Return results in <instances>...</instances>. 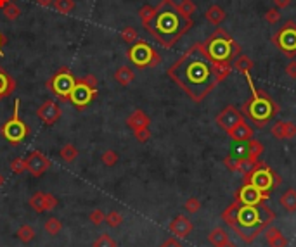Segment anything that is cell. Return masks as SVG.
I'll use <instances>...</instances> for the list:
<instances>
[{
	"label": "cell",
	"instance_id": "cell-17",
	"mask_svg": "<svg viewBox=\"0 0 296 247\" xmlns=\"http://www.w3.org/2000/svg\"><path fill=\"white\" fill-rule=\"evenodd\" d=\"M270 132L277 140H291L296 137V125L293 121H277L272 125Z\"/></svg>",
	"mask_w": 296,
	"mask_h": 247
},
{
	"label": "cell",
	"instance_id": "cell-1",
	"mask_svg": "<svg viewBox=\"0 0 296 247\" xmlns=\"http://www.w3.org/2000/svg\"><path fill=\"white\" fill-rule=\"evenodd\" d=\"M168 76L191 97L192 102H201L222 82L218 66L209 59L201 42L194 43L168 67Z\"/></svg>",
	"mask_w": 296,
	"mask_h": 247
},
{
	"label": "cell",
	"instance_id": "cell-44",
	"mask_svg": "<svg viewBox=\"0 0 296 247\" xmlns=\"http://www.w3.org/2000/svg\"><path fill=\"white\" fill-rule=\"evenodd\" d=\"M265 21L269 24H277L280 21V12L279 9H269L265 12Z\"/></svg>",
	"mask_w": 296,
	"mask_h": 247
},
{
	"label": "cell",
	"instance_id": "cell-33",
	"mask_svg": "<svg viewBox=\"0 0 296 247\" xmlns=\"http://www.w3.org/2000/svg\"><path fill=\"white\" fill-rule=\"evenodd\" d=\"M30 208L35 213H45L44 209V192H35L30 199Z\"/></svg>",
	"mask_w": 296,
	"mask_h": 247
},
{
	"label": "cell",
	"instance_id": "cell-28",
	"mask_svg": "<svg viewBox=\"0 0 296 247\" xmlns=\"http://www.w3.org/2000/svg\"><path fill=\"white\" fill-rule=\"evenodd\" d=\"M208 240H209V244H211V246L218 247L220 244H224V242H227V240H229V233H227L224 228H215V230L209 231Z\"/></svg>",
	"mask_w": 296,
	"mask_h": 247
},
{
	"label": "cell",
	"instance_id": "cell-6",
	"mask_svg": "<svg viewBox=\"0 0 296 247\" xmlns=\"http://www.w3.org/2000/svg\"><path fill=\"white\" fill-rule=\"evenodd\" d=\"M244 183H251L261 192L270 194L280 185V177L267 163L257 161V165L244 175Z\"/></svg>",
	"mask_w": 296,
	"mask_h": 247
},
{
	"label": "cell",
	"instance_id": "cell-25",
	"mask_svg": "<svg viewBox=\"0 0 296 247\" xmlns=\"http://www.w3.org/2000/svg\"><path fill=\"white\" fill-rule=\"evenodd\" d=\"M279 204L288 213L296 211V190L295 188H288V190L279 197Z\"/></svg>",
	"mask_w": 296,
	"mask_h": 247
},
{
	"label": "cell",
	"instance_id": "cell-23",
	"mask_svg": "<svg viewBox=\"0 0 296 247\" xmlns=\"http://www.w3.org/2000/svg\"><path fill=\"white\" fill-rule=\"evenodd\" d=\"M205 17L206 21H208L209 24H213V26H218V24L222 23V21L225 19V11L220 7V5H209L208 9H206L205 12Z\"/></svg>",
	"mask_w": 296,
	"mask_h": 247
},
{
	"label": "cell",
	"instance_id": "cell-52",
	"mask_svg": "<svg viewBox=\"0 0 296 247\" xmlns=\"http://www.w3.org/2000/svg\"><path fill=\"white\" fill-rule=\"evenodd\" d=\"M5 43H7V38H5L4 33H0V54H2V47H4Z\"/></svg>",
	"mask_w": 296,
	"mask_h": 247
},
{
	"label": "cell",
	"instance_id": "cell-8",
	"mask_svg": "<svg viewBox=\"0 0 296 247\" xmlns=\"http://www.w3.org/2000/svg\"><path fill=\"white\" fill-rule=\"evenodd\" d=\"M19 104H21L19 100L14 102V113H12V116L4 123V125L0 126V135H2L11 145H19L21 142L30 135V132H32L30 126L21 119Z\"/></svg>",
	"mask_w": 296,
	"mask_h": 247
},
{
	"label": "cell",
	"instance_id": "cell-11",
	"mask_svg": "<svg viewBox=\"0 0 296 247\" xmlns=\"http://www.w3.org/2000/svg\"><path fill=\"white\" fill-rule=\"evenodd\" d=\"M270 199V194L261 192L260 188H257L251 183H244L236 190L234 194V200L241 202V204H248V206H257L261 204V202H267Z\"/></svg>",
	"mask_w": 296,
	"mask_h": 247
},
{
	"label": "cell",
	"instance_id": "cell-9",
	"mask_svg": "<svg viewBox=\"0 0 296 247\" xmlns=\"http://www.w3.org/2000/svg\"><path fill=\"white\" fill-rule=\"evenodd\" d=\"M76 83V78L68 67H61L55 75H52L47 82V88L59 99L61 102H70L73 86Z\"/></svg>",
	"mask_w": 296,
	"mask_h": 247
},
{
	"label": "cell",
	"instance_id": "cell-15",
	"mask_svg": "<svg viewBox=\"0 0 296 247\" xmlns=\"http://www.w3.org/2000/svg\"><path fill=\"white\" fill-rule=\"evenodd\" d=\"M52 166L51 159L45 154H42L40 150H33L30 152L26 159V171H30L33 177H42L45 171Z\"/></svg>",
	"mask_w": 296,
	"mask_h": 247
},
{
	"label": "cell",
	"instance_id": "cell-18",
	"mask_svg": "<svg viewBox=\"0 0 296 247\" xmlns=\"http://www.w3.org/2000/svg\"><path fill=\"white\" fill-rule=\"evenodd\" d=\"M125 123H126V126L132 130V132H135V130H140V128H149L151 119L142 109H135L134 113L126 118Z\"/></svg>",
	"mask_w": 296,
	"mask_h": 247
},
{
	"label": "cell",
	"instance_id": "cell-16",
	"mask_svg": "<svg viewBox=\"0 0 296 247\" xmlns=\"http://www.w3.org/2000/svg\"><path fill=\"white\" fill-rule=\"evenodd\" d=\"M192 228H194L192 221L184 214L175 216L174 221H170V225H168V230H170L172 233H174V237H177V239H186V237H189Z\"/></svg>",
	"mask_w": 296,
	"mask_h": 247
},
{
	"label": "cell",
	"instance_id": "cell-42",
	"mask_svg": "<svg viewBox=\"0 0 296 247\" xmlns=\"http://www.w3.org/2000/svg\"><path fill=\"white\" fill-rule=\"evenodd\" d=\"M57 204H59V200H57V197H55L54 194L44 192V209L45 211H52V209L57 208Z\"/></svg>",
	"mask_w": 296,
	"mask_h": 247
},
{
	"label": "cell",
	"instance_id": "cell-19",
	"mask_svg": "<svg viewBox=\"0 0 296 247\" xmlns=\"http://www.w3.org/2000/svg\"><path fill=\"white\" fill-rule=\"evenodd\" d=\"M227 135H229L234 142H241V144H244V142L253 138V128L246 121H241L239 125L234 126L230 132H227Z\"/></svg>",
	"mask_w": 296,
	"mask_h": 247
},
{
	"label": "cell",
	"instance_id": "cell-27",
	"mask_svg": "<svg viewBox=\"0 0 296 247\" xmlns=\"http://www.w3.org/2000/svg\"><path fill=\"white\" fill-rule=\"evenodd\" d=\"M16 235L23 244H30L36 237V231L32 225H21L19 230L16 231Z\"/></svg>",
	"mask_w": 296,
	"mask_h": 247
},
{
	"label": "cell",
	"instance_id": "cell-41",
	"mask_svg": "<svg viewBox=\"0 0 296 247\" xmlns=\"http://www.w3.org/2000/svg\"><path fill=\"white\" fill-rule=\"evenodd\" d=\"M178 9H180L182 12H184V14H186V16H192L194 12H196V4H194V0H182L180 4H178Z\"/></svg>",
	"mask_w": 296,
	"mask_h": 247
},
{
	"label": "cell",
	"instance_id": "cell-47",
	"mask_svg": "<svg viewBox=\"0 0 296 247\" xmlns=\"http://www.w3.org/2000/svg\"><path fill=\"white\" fill-rule=\"evenodd\" d=\"M82 80H83V82H85V83H87L88 86H90L92 90H99V82H97V78H95V75L88 73V75H85Z\"/></svg>",
	"mask_w": 296,
	"mask_h": 247
},
{
	"label": "cell",
	"instance_id": "cell-29",
	"mask_svg": "<svg viewBox=\"0 0 296 247\" xmlns=\"http://www.w3.org/2000/svg\"><path fill=\"white\" fill-rule=\"evenodd\" d=\"M78 149H76L75 145L73 144H66V145H63V147H61V150H59V156L63 157L64 161L66 163H73L76 159V157H78Z\"/></svg>",
	"mask_w": 296,
	"mask_h": 247
},
{
	"label": "cell",
	"instance_id": "cell-26",
	"mask_svg": "<svg viewBox=\"0 0 296 247\" xmlns=\"http://www.w3.org/2000/svg\"><path fill=\"white\" fill-rule=\"evenodd\" d=\"M246 144H248V145H246V157L257 163L258 157H260L261 152H263V144H261V142H258L257 138H251V140H248Z\"/></svg>",
	"mask_w": 296,
	"mask_h": 247
},
{
	"label": "cell",
	"instance_id": "cell-53",
	"mask_svg": "<svg viewBox=\"0 0 296 247\" xmlns=\"http://www.w3.org/2000/svg\"><path fill=\"white\" fill-rule=\"evenodd\" d=\"M218 247H237L236 244L234 242H230V240H227V242H224V244H220Z\"/></svg>",
	"mask_w": 296,
	"mask_h": 247
},
{
	"label": "cell",
	"instance_id": "cell-10",
	"mask_svg": "<svg viewBox=\"0 0 296 247\" xmlns=\"http://www.w3.org/2000/svg\"><path fill=\"white\" fill-rule=\"evenodd\" d=\"M272 42L279 49L284 57L295 59L296 57V23L295 21H286L284 26L272 36Z\"/></svg>",
	"mask_w": 296,
	"mask_h": 247
},
{
	"label": "cell",
	"instance_id": "cell-50",
	"mask_svg": "<svg viewBox=\"0 0 296 247\" xmlns=\"http://www.w3.org/2000/svg\"><path fill=\"white\" fill-rule=\"evenodd\" d=\"M274 2H276L277 9H286L291 5V0H274Z\"/></svg>",
	"mask_w": 296,
	"mask_h": 247
},
{
	"label": "cell",
	"instance_id": "cell-39",
	"mask_svg": "<svg viewBox=\"0 0 296 247\" xmlns=\"http://www.w3.org/2000/svg\"><path fill=\"white\" fill-rule=\"evenodd\" d=\"M11 171L14 175H21V173L26 171V159L23 157H16V159H12L11 161Z\"/></svg>",
	"mask_w": 296,
	"mask_h": 247
},
{
	"label": "cell",
	"instance_id": "cell-36",
	"mask_svg": "<svg viewBox=\"0 0 296 247\" xmlns=\"http://www.w3.org/2000/svg\"><path fill=\"white\" fill-rule=\"evenodd\" d=\"M92 247H118V244H116V240L113 239L111 235L103 233V235H99L97 239L94 240Z\"/></svg>",
	"mask_w": 296,
	"mask_h": 247
},
{
	"label": "cell",
	"instance_id": "cell-48",
	"mask_svg": "<svg viewBox=\"0 0 296 247\" xmlns=\"http://www.w3.org/2000/svg\"><path fill=\"white\" fill-rule=\"evenodd\" d=\"M159 247H184V246H182L177 237H170V239H166Z\"/></svg>",
	"mask_w": 296,
	"mask_h": 247
},
{
	"label": "cell",
	"instance_id": "cell-34",
	"mask_svg": "<svg viewBox=\"0 0 296 247\" xmlns=\"http://www.w3.org/2000/svg\"><path fill=\"white\" fill-rule=\"evenodd\" d=\"M2 11H4V16L7 17L9 21H16L17 17L21 16V9H19V5L14 4V2H9V4L5 5L4 9H2Z\"/></svg>",
	"mask_w": 296,
	"mask_h": 247
},
{
	"label": "cell",
	"instance_id": "cell-38",
	"mask_svg": "<svg viewBox=\"0 0 296 247\" xmlns=\"http://www.w3.org/2000/svg\"><path fill=\"white\" fill-rule=\"evenodd\" d=\"M137 38H139L137 30H135L134 26L123 28V32H122V40H123V42H126V43H135V42H137Z\"/></svg>",
	"mask_w": 296,
	"mask_h": 247
},
{
	"label": "cell",
	"instance_id": "cell-22",
	"mask_svg": "<svg viewBox=\"0 0 296 247\" xmlns=\"http://www.w3.org/2000/svg\"><path fill=\"white\" fill-rule=\"evenodd\" d=\"M255 67V63L249 55L246 54H239L236 59L232 61V69H236L239 75L246 76V75H251V69Z\"/></svg>",
	"mask_w": 296,
	"mask_h": 247
},
{
	"label": "cell",
	"instance_id": "cell-4",
	"mask_svg": "<svg viewBox=\"0 0 296 247\" xmlns=\"http://www.w3.org/2000/svg\"><path fill=\"white\" fill-rule=\"evenodd\" d=\"M244 78L248 80V85L251 88V97L243 104V116H246L257 128H265L279 114L280 106L265 90L255 88L251 75H246Z\"/></svg>",
	"mask_w": 296,
	"mask_h": 247
},
{
	"label": "cell",
	"instance_id": "cell-46",
	"mask_svg": "<svg viewBox=\"0 0 296 247\" xmlns=\"http://www.w3.org/2000/svg\"><path fill=\"white\" fill-rule=\"evenodd\" d=\"M153 12H154V7H151V5H144V7H140V11H139V17H140L142 24L151 19Z\"/></svg>",
	"mask_w": 296,
	"mask_h": 247
},
{
	"label": "cell",
	"instance_id": "cell-3",
	"mask_svg": "<svg viewBox=\"0 0 296 247\" xmlns=\"http://www.w3.org/2000/svg\"><path fill=\"white\" fill-rule=\"evenodd\" d=\"M222 220L236 231L243 242L251 244L261 231H265V228L272 225V221L276 220V213L267 206V202L248 206L234 200L232 204L224 209Z\"/></svg>",
	"mask_w": 296,
	"mask_h": 247
},
{
	"label": "cell",
	"instance_id": "cell-21",
	"mask_svg": "<svg viewBox=\"0 0 296 247\" xmlns=\"http://www.w3.org/2000/svg\"><path fill=\"white\" fill-rule=\"evenodd\" d=\"M265 239L270 247H288V239L284 237V233L276 227L265 228Z\"/></svg>",
	"mask_w": 296,
	"mask_h": 247
},
{
	"label": "cell",
	"instance_id": "cell-20",
	"mask_svg": "<svg viewBox=\"0 0 296 247\" xmlns=\"http://www.w3.org/2000/svg\"><path fill=\"white\" fill-rule=\"evenodd\" d=\"M0 57H2V54H0ZM14 90H16V80L0 66V100L7 97V95H11Z\"/></svg>",
	"mask_w": 296,
	"mask_h": 247
},
{
	"label": "cell",
	"instance_id": "cell-2",
	"mask_svg": "<svg viewBox=\"0 0 296 247\" xmlns=\"http://www.w3.org/2000/svg\"><path fill=\"white\" fill-rule=\"evenodd\" d=\"M192 24V19L178 9V4L174 0H161L154 7L151 19L144 23V28L163 49H172Z\"/></svg>",
	"mask_w": 296,
	"mask_h": 247
},
{
	"label": "cell",
	"instance_id": "cell-43",
	"mask_svg": "<svg viewBox=\"0 0 296 247\" xmlns=\"http://www.w3.org/2000/svg\"><path fill=\"white\" fill-rule=\"evenodd\" d=\"M88 220L92 221V225H95V227H99V225H103L104 220H106V214H104L103 209H94V211L88 214Z\"/></svg>",
	"mask_w": 296,
	"mask_h": 247
},
{
	"label": "cell",
	"instance_id": "cell-54",
	"mask_svg": "<svg viewBox=\"0 0 296 247\" xmlns=\"http://www.w3.org/2000/svg\"><path fill=\"white\" fill-rule=\"evenodd\" d=\"M9 2H12V0H0V9H4L5 5L9 4Z\"/></svg>",
	"mask_w": 296,
	"mask_h": 247
},
{
	"label": "cell",
	"instance_id": "cell-35",
	"mask_svg": "<svg viewBox=\"0 0 296 247\" xmlns=\"http://www.w3.org/2000/svg\"><path fill=\"white\" fill-rule=\"evenodd\" d=\"M104 223H106L109 228H118L120 225L123 223L122 213H118V211H109V213L106 214V220H104Z\"/></svg>",
	"mask_w": 296,
	"mask_h": 247
},
{
	"label": "cell",
	"instance_id": "cell-31",
	"mask_svg": "<svg viewBox=\"0 0 296 247\" xmlns=\"http://www.w3.org/2000/svg\"><path fill=\"white\" fill-rule=\"evenodd\" d=\"M52 5L55 7V11L59 14H64V16L75 11V0H54Z\"/></svg>",
	"mask_w": 296,
	"mask_h": 247
},
{
	"label": "cell",
	"instance_id": "cell-45",
	"mask_svg": "<svg viewBox=\"0 0 296 247\" xmlns=\"http://www.w3.org/2000/svg\"><path fill=\"white\" fill-rule=\"evenodd\" d=\"M134 137H135V140L140 142V144H146V142L151 138V130H149V128L135 130V132H134Z\"/></svg>",
	"mask_w": 296,
	"mask_h": 247
},
{
	"label": "cell",
	"instance_id": "cell-24",
	"mask_svg": "<svg viewBox=\"0 0 296 247\" xmlns=\"http://www.w3.org/2000/svg\"><path fill=\"white\" fill-rule=\"evenodd\" d=\"M115 80L122 86H128L135 80L134 69H132V67H128V66H120L118 69L115 71Z\"/></svg>",
	"mask_w": 296,
	"mask_h": 247
},
{
	"label": "cell",
	"instance_id": "cell-49",
	"mask_svg": "<svg viewBox=\"0 0 296 247\" xmlns=\"http://www.w3.org/2000/svg\"><path fill=\"white\" fill-rule=\"evenodd\" d=\"M284 69H286V75H288L289 78H296V61L295 59L289 61L288 66H286Z\"/></svg>",
	"mask_w": 296,
	"mask_h": 247
},
{
	"label": "cell",
	"instance_id": "cell-13",
	"mask_svg": "<svg viewBox=\"0 0 296 247\" xmlns=\"http://www.w3.org/2000/svg\"><path fill=\"white\" fill-rule=\"evenodd\" d=\"M61 116H63V109H61L59 104L55 102V100H52V99L45 100V102L36 109V118L47 126L55 125V123L61 119Z\"/></svg>",
	"mask_w": 296,
	"mask_h": 247
},
{
	"label": "cell",
	"instance_id": "cell-32",
	"mask_svg": "<svg viewBox=\"0 0 296 247\" xmlns=\"http://www.w3.org/2000/svg\"><path fill=\"white\" fill-rule=\"evenodd\" d=\"M244 157V156H243ZM243 157L241 156H234V154H230V156H227L224 159V165L225 168L229 169V171L232 173H237L239 169H241V161H243Z\"/></svg>",
	"mask_w": 296,
	"mask_h": 247
},
{
	"label": "cell",
	"instance_id": "cell-12",
	"mask_svg": "<svg viewBox=\"0 0 296 247\" xmlns=\"http://www.w3.org/2000/svg\"><path fill=\"white\" fill-rule=\"evenodd\" d=\"M97 94L99 90H92L90 86L83 82L82 78H76V83L75 86H73L71 95H70V102L75 104L78 109H83V107H87L88 104L97 97Z\"/></svg>",
	"mask_w": 296,
	"mask_h": 247
},
{
	"label": "cell",
	"instance_id": "cell-30",
	"mask_svg": "<svg viewBox=\"0 0 296 247\" xmlns=\"http://www.w3.org/2000/svg\"><path fill=\"white\" fill-rule=\"evenodd\" d=\"M44 228L49 235H59L61 230H63V221H61L59 218H54V216H52V218H49V220L45 221Z\"/></svg>",
	"mask_w": 296,
	"mask_h": 247
},
{
	"label": "cell",
	"instance_id": "cell-51",
	"mask_svg": "<svg viewBox=\"0 0 296 247\" xmlns=\"http://www.w3.org/2000/svg\"><path fill=\"white\" fill-rule=\"evenodd\" d=\"M36 4H38L40 7H51V5L54 4V0H36Z\"/></svg>",
	"mask_w": 296,
	"mask_h": 247
},
{
	"label": "cell",
	"instance_id": "cell-14",
	"mask_svg": "<svg viewBox=\"0 0 296 247\" xmlns=\"http://www.w3.org/2000/svg\"><path fill=\"white\" fill-rule=\"evenodd\" d=\"M241 121H244V118H243V113L236 106H227L217 116V125L225 132H230L234 126L239 125Z\"/></svg>",
	"mask_w": 296,
	"mask_h": 247
},
{
	"label": "cell",
	"instance_id": "cell-37",
	"mask_svg": "<svg viewBox=\"0 0 296 247\" xmlns=\"http://www.w3.org/2000/svg\"><path fill=\"white\" fill-rule=\"evenodd\" d=\"M184 209H186L189 214H196L199 209H201V200L197 197H189V199L184 202Z\"/></svg>",
	"mask_w": 296,
	"mask_h": 247
},
{
	"label": "cell",
	"instance_id": "cell-7",
	"mask_svg": "<svg viewBox=\"0 0 296 247\" xmlns=\"http://www.w3.org/2000/svg\"><path fill=\"white\" fill-rule=\"evenodd\" d=\"M126 57L139 69H154L161 64V55L154 47H151L146 40H139L132 43V47L126 50Z\"/></svg>",
	"mask_w": 296,
	"mask_h": 247
},
{
	"label": "cell",
	"instance_id": "cell-55",
	"mask_svg": "<svg viewBox=\"0 0 296 247\" xmlns=\"http://www.w3.org/2000/svg\"><path fill=\"white\" fill-rule=\"evenodd\" d=\"M4 181H5V178L2 177V175H0V187H2V185H4Z\"/></svg>",
	"mask_w": 296,
	"mask_h": 247
},
{
	"label": "cell",
	"instance_id": "cell-5",
	"mask_svg": "<svg viewBox=\"0 0 296 247\" xmlns=\"http://www.w3.org/2000/svg\"><path fill=\"white\" fill-rule=\"evenodd\" d=\"M201 47L217 64H232V61L241 54L239 43L222 28H217L205 42H201Z\"/></svg>",
	"mask_w": 296,
	"mask_h": 247
},
{
	"label": "cell",
	"instance_id": "cell-40",
	"mask_svg": "<svg viewBox=\"0 0 296 247\" xmlns=\"http://www.w3.org/2000/svg\"><path fill=\"white\" fill-rule=\"evenodd\" d=\"M101 159H103V163L106 166H115L116 163H118V159H120V156H118V152H116V150H106V152H103V157H101Z\"/></svg>",
	"mask_w": 296,
	"mask_h": 247
}]
</instances>
